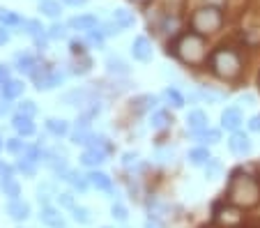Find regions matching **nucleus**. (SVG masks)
<instances>
[{
  "mask_svg": "<svg viewBox=\"0 0 260 228\" xmlns=\"http://www.w3.org/2000/svg\"><path fill=\"white\" fill-rule=\"evenodd\" d=\"M228 203L237 205V208L246 210V208H255L260 203V182L249 173L235 171L228 182V191H226Z\"/></svg>",
  "mask_w": 260,
  "mask_h": 228,
  "instance_id": "f257e3e1",
  "label": "nucleus"
},
{
  "mask_svg": "<svg viewBox=\"0 0 260 228\" xmlns=\"http://www.w3.org/2000/svg\"><path fill=\"white\" fill-rule=\"evenodd\" d=\"M173 53L184 64H203L207 60V42L198 32H187L175 42Z\"/></svg>",
  "mask_w": 260,
  "mask_h": 228,
  "instance_id": "f03ea898",
  "label": "nucleus"
},
{
  "mask_svg": "<svg viewBox=\"0 0 260 228\" xmlns=\"http://www.w3.org/2000/svg\"><path fill=\"white\" fill-rule=\"evenodd\" d=\"M210 64H212V72L223 81L237 79L242 72V60H240V55H237V51L226 49V46H223V49H216L214 53H212Z\"/></svg>",
  "mask_w": 260,
  "mask_h": 228,
  "instance_id": "7ed1b4c3",
  "label": "nucleus"
},
{
  "mask_svg": "<svg viewBox=\"0 0 260 228\" xmlns=\"http://www.w3.org/2000/svg\"><path fill=\"white\" fill-rule=\"evenodd\" d=\"M221 25H223V14H221V7L216 5L198 7L191 16V28L198 35H214L221 30Z\"/></svg>",
  "mask_w": 260,
  "mask_h": 228,
  "instance_id": "20e7f679",
  "label": "nucleus"
},
{
  "mask_svg": "<svg viewBox=\"0 0 260 228\" xmlns=\"http://www.w3.org/2000/svg\"><path fill=\"white\" fill-rule=\"evenodd\" d=\"M242 208L237 205L228 203V205H216L214 208V221L216 226H223V228H235L242 223Z\"/></svg>",
  "mask_w": 260,
  "mask_h": 228,
  "instance_id": "39448f33",
  "label": "nucleus"
},
{
  "mask_svg": "<svg viewBox=\"0 0 260 228\" xmlns=\"http://www.w3.org/2000/svg\"><path fill=\"white\" fill-rule=\"evenodd\" d=\"M30 76H32L37 90H53L55 85L62 83V74H60V72H51V70H46V67H40V64H37V70Z\"/></svg>",
  "mask_w": 260,
  "mask_h": 228,
  "instance_id": "423d86ee",
  "label": "nucleus"
},
{
  "mask_svg": "<svg viewBox=\"0 0 260 228\" xmlns=\"http://www.w3.org/2000/svg\"><path fill=\"white\" fill-rule=\"evenodd\" d=\"M62 104H67V106H85V104H92V90H88V88L69 90V92L62 94Z\"/></svg>",
  "mask_w": 260,
  "mask_h": 228,
  "instance_id": "0eeeda50",
  "label": "nucleus"
},
{
  "mask_svg": "<svg viewBox=\"0 0 260 228\" xmlns=\"http://www.w3.org/2000/svg\"><path fill=\"white\" fill-rule=\"evenodd\" d=\"M242 111L235 109V106H231V109H226L223 113H221V127L228 129V132H240L242 127Z\"/></svg>",
  "mask_w": 260,
  "mask_h": 228,
  "instance_id": "6e6552de",
  "label": "nucleus"
},
{
  "mask_svg": "<svg viewBox=\"0 0 260 228\" xmlns=\"http://www.w3.org/2000/svg\"><path fill=\"white\" fill-rule=\"evenodd\" d=\"M132 55L138 60V62H147V60L152 58V44H150V40L147 37H136L132 44Z\"/></svg>",
  "mask_w": 260,
  "mask_h": 228,
  "instance_id": "1a4fd4ad",
  "label": "nucleus"
},
{
  "mask_svg": "<svg viewBox=\"0 0 260 228\" xmlns=\"http://www.w3.org/2000/svg\"><path fill=\"white\" fill-rule=\"evenodd\" d=\"M228 148H231L233 154H240V157H244V154L251 152V141L246 134H242V132H233L231 141H228Z\"/></svg>",
  "mask_w": 260,
  "mask_h": 228,
  "instance_id": "9d476101",
  "label": "nucleus"
},
{
  "mask_svg": "<svg viewBox=\"0 0 260 228\" xmlns=\"http://www.w3.org/2000/svg\"><path fill=\"white\" fill-rule=\"evenodd\" d=\"M7 214H10V219H14V221H23V219L30 217V205L21 199H10V203H7Z\"/></svg>",
  "mask_w": 260,
  "mask_h": 228,
  "instance_id": "9b49d317",
  "label": "nucleus"
},
{
  "mask_svg": "<svg viewBox=\"0 0 260 228\" xmlns=\"http://www.w3.org/2000/svg\"><path fill=\"white\" fill-rule=\"evenodd\" d=\"M187 127H189V132H191V134H203V132H205L207 129V115L203 113L201 109H193L191 113L187 115Z\"/></svg>",
  "mask_w": 260,
  "mask_h": 228,
  "instance_id": "f8f14e48",
  "label": "nucleus"
},
{
  "mask_svg": "<svg viewBox=\"0 0 260 228\" xmlns=\"http://www.w3.org/2000/svg\"><path fill=\"white\" fill-rule=\"evenodd\" d=\"M40 221L44 223V226H49V228H64L62 214H60L55 208H51V205H44V208H42Z\"/></svg>",
  "mask_w": 260,
  "mask_h": 228,
  "instance_id": "ddd939ff",
  "label": "nucleus"
},
{
  "mask_svg": "<svg viewBox=\"0 0 260 228\" xmlns=\"http://www.w3.org/2000/svg\"><path fill=\"white\" fill-rule=\"evenodd\" d=\"M67 25L72 30H83V32H90V30L99 28V21H97V16H92V14H83V16H74V19H69Z\"/></svg>",
  "mask_w": 260,
  "mask_h": 228,
  "instance_id": "4468645a",
  "label": "nucleus"
},
{
  "mask_svg": "<svg viewBox=\"0 0 260 228\" xmlns=\"http://www.w3.org/2000/svg\"><path fill=\"white\" fill-rule=\"evenodd\" d=\"M12 127H14L21 136H32L35 134V122H32V118H30V115L16 113L14 120H12Z\"/></svg>",
  "mask_w": 260,
  "mask_h": 228,
  "instance_id": "2eb2a0df",
  "label": "nucleus"
},
{
  "mask_svg": "<svg viewBox=\"0 0 260 228\" xmlns=\"http://www.w3.org/2000/svg\"><path fill=\"white\" fill-rule=\"evenodd\" d=\"M106 161V152L97 148H88L83 154H81V164L83 166H99Z\"/></svg>",
  "mask_w": 260,
  "mask_h": 228,
  "instance_id": "dca6fc26",
  "label": "nucleus"
},
{
  "mask_svg": "<svg viewBox=\"0 0 260 228\" xmlns=\"http://www.w3.org/2000/svg\"><path fill=\"white\" fill-rule=\"evenodd\" d=\"M88 182L92 184L94 189H102V191H111V189H113L111 178H108L106 173H102V171H92V173L88 175Z\"/></svg>",
  "mask_w": 260,
  "mask_h": 228,
  "instance_id": "f3484780",
  "label": "nucleus"
},
{
  "mask_svg": "<svg viewBox=\"0 0 260 228\" xmlns=\"http://www.w3.org/2000/svg\"><path fill=\"white\" fill-rule=\"evenodd\" d=\"M0 92H3V100H7V102L16 100V97L23 92V83H21V81H16V79H10L5 85H3V88H0Z\"/></svg>",
  "mask_w": 260,
  "mask_h": 228,
  "instance_id": "a211bd4d",
  "label": "nucleus"
},
{
  "mask_svg": "<svg viewBox=\"0 0 260 228\" xmlns=\"http://www.w3.org/2000/svg\"><path fill=\"white\" fill-rule=\"evenodd\" d=\"M16 70L25 72V74H32V72L37 70V60H35L30 53H19L16 55Z\"/></svg>",
  "mask_w": 260,
  "mask_h": 228,
  "instance_id": "6ab92c4d",
  "label": "nucleus"
},
{
  "mask_svg": "<svg viewBox=\"0 0 260 228\" xmlns=\"http://www.w3.org/2000/svg\"><path fill=\"white\" fill-rule=\"evenodd\" d=\"M60 178H62V180H67V182L72 184L74 189H79V191H85V189H88V184H90L88 180H85L83 175H79V173H76V171H64V173L60 175Z\"/></svg>",
  "mask_w": 260,
  "mask_h": 228,
  "instance_id": "aec40b11",
  "label": "nucleus"
},
{
  "mask_svg": "<svg viewBox=\"0 0 260 228\" xmlns=\"http://www.w3.org/2000/svg\"><path fill=\"white\" fill-rule=\"evenodd\" d=\"M42 161H44V164L49 166V169H53L55 173H60V175H62L64 171H67V161H64V159H60L55 152L44 154V157H42Z\"/></svg>",
  "mask_w": 260,
  "mask_h": 228,
  "instance_id": "412c9836",
  "label": "nucleus"
},
{
  "mask_svg": "<svg viewBox=\"0 0 260 228\" xmlns=\"http://www.w3.org/2000/svg\"><path fill=\"white\" fill-rule=\"evenodd\" d=\"M154 106H157V97H154V94H143V97H138V100L134 102L132 109L136 111V113H145V111L154 109Z\"/></svg>",
  "mask_w": 260,
  "mask_h": 228,
  "instance_id": "4be33fe9",
  "label": "nucleus"
},
{
  "mask_svg": "<svg viewBox=\"0 0 260 228\" xmlns=\"http://www.w3.org/2000/svg\"><path fill=\"white\" fill-rule=\"evenodd\" d=\"M210 150L207 148H193L191 152H189V161H191L193 166H205L207 161H210Z\"/></svg>",
  "mask_w": 260,
  "mask_h": 228,
  "instance_id": "5701e85b",
  "label": "nucleus"
},
{
  "mask_svg": "<svg viewBox=\"0 0 260 228\" xmlns=\"http://www.w3.org/2000/svg\"><path fill=\"white\" fill-rule=\"evenodd\" d=\"M46 129H49L53 136H64L69 132V124L64 120H58V118H49L46 120Z\"/></svg>",
  "mask_w": 260,
  "mask_h": 228,
  "instance_id": "b1692460",
  "label": "nucleus"
},
{
  "mask_svg": "<svg viewBox=\"0 0 260 228\" xmlns=\"http://www.w3.org/2000/svg\"><path fill=\"white\" fill-rule=\"evenodd\" d=\"M40 12L44 16H49V19H55V16H60V3L58 0H42Z\"/></svg>",
  "mask_w": 260,
  "mask_h": 228,
  "instance_id": "393cba45",
  "label": "nucleus"
},
{
  "mask_svg": "<svg viewBox=\"0 0 260 228\" xmlns=\"http://www.w3.org/2000/svg\"><path fill=\"white\" fill-rule=\"evenodd\" d=\"M0 23H5V25H23L25 21L21 19L16 12H10V10H5V7H0Z\"/></svg>",
  "mask_w": 260,
  "mask_h": 228,
  "instance_id": "a878e982",
  "label": "nucleus"
},
{
  "mask_svg": "<svg viewBox=\"0 0 260 228\" xmlns=\"http://www.w3.org/2000/svg\"><path fill=\"white\" fill-rule=\"evenodd\" d=\"M3 191H5V196H10V199H19L21 196V184L16 182L14 178H5L3 180Z\"/></svg>",
  "mask_w": 260,
  "mask_h": 228,
  "instance_id": "bb28decb",
  "label": "nucleus"
},
{
  "mask_svg": "<svg viewBox=\"0 0 260 228\" xmlns=\"http://www.w3.org/2000/svg\"><path fill=\"white\" fill-rule=\"evenodd\" d=\"M113 21L118 25H122V28H132L136 19H134V14L132 12H127V10H115L113 12Z\"/></svg>",
  "mask_w": 260,
  "mask_h": 228,
  "instance_id": "cd10ccee",
  "label": "nucleus"
},
{
  "mask_svg": "<svg viewBox=\"0 0 260 228\" xmlns=\"http://www.w3.org/2000/svg\"><path fill=\"white\" fill-rule=\"evenodd\" d=\"M171 122L173 120L166 111H157V113H152V129H166Z\"/></svg>",
  "mask_w": 260,
  "mask_h": 228,
  "instance_id": "c85d7f7f",
  "label": "nucleus"
},
{
  "mask_svg": "<svg viewBox=\"0 0 260 228\" xmlns=\"http://www.w3.org/2000/svg\"><path fill=\"white\" fill-rule=\"evenodd\" d=\"M106 64H108V72H111V74H127L129 72V67L120 58H108Z\"/></svg>",
  "mask_w": 260,
  "mask_h": 228,
  "instance_id": "c756f323",
  "label": "nucleus"
},
{
  "mask_svg": "<svg viewBox=\"0 0 260 228\" xmlns=\"http://www.w3.org/2000/svg\"><path fill=\"white\" fill-rule=\"evenodd\" d=\"M21 157H25V159H30V161H40L42 157H44V152H42V148L40 145H25V150L21 152Z\"/></svg>",
  "mask_w": 260,
  "mask_h": 228,
  "instance_id": "7c9ffc66",
  "label": "nucleus"
},
{
  "mask_svg": "<svg viewBox=\"0 0 260 228\" xmlns=\"http://www.w3.org/2000/svg\"><path fill=\"white\" fill-rule=\"evenodd\" d=\"M164 97H166V102H171V104L175 106V109H182V106H184V97H182V94L177 92L175 88H166Z\"/></svg>",
  "mask_w": 260,
  "mask_h": 228,
  "instance_id": "2f4dec72",
  "label": "nucleus"
},
{
  "mask_svg": "<svg viewBox=\"0 0 260 228\" xmlns=\"http://www.w3.org/2000/svg\"><path fill=\"white\" fill-rule=\"evenodd\" d=\"M198 139H201L203 143H210V145L212 143H219V141H221V132H219V129H210V127H207L203 134H198Z\"/></svg>",
  "mask_w": 260,
  "mask_h": 228,
  "instance_id": "473e14b6",
  "label": "nucleus"
},
{
  "mask_svg": "<svg viewBox=\"0 0 260 228\" xmlns=\"http://www.w3.org/2000/svg\"><path fill=\"white\" fill-rule=\"evenodd\" d=\"M72 214H74V221H79V223H90V221H92V217H90V210H88V208H76V205H74V208H72Z\"/></svg>",
  "mask_w": 260,
  "mask_h": 228,
  "instance_id": "72a5a7b5",
  "label": "nucleus"
},
{
  "mask_svg": "<svg viewBox=\"0 0 260 228\" xmlns=\"http://www.w3.org/2000/svg\"><path fill=\"white\" fill-rule=\"evenodd\" d=\"M23 30L28 32L30 37H35V40H37V37H42V30H44V28H42L40 21L32 19V21H25V23H23Z\"/></svg>",
  "mask_w": 260,
  "mask_h": 228,
  "instance_id": "f704fd0d",
  "label": "nucleus"
},
{
  "mask_svg": "<svg viewBox=\"0 0 260 228\" xmlns=\"http://www.w3.org/2000/svg\"><path fill=\"white\" fill-rule=\"evenodd\" d=\"M16 169H19L23 175H28V178H32V175H35V161H30V159L21 157L19 161H16Z\"/></svg>",
  "mask_w": 260,
  "mask_h": 228,
  "instance_id": "c9c22d12",
  "label": "nucleus"
},
{
  "mask_svg": "<svg viewBox=\"0 0 260 228\" xmlns=\"http://www.w3.org/2000/svg\"><path fill=\"white\" fill-rule=\"evenodd\" d=\"M46 35H49L51 40H64V37H67V28H64L62 23H53Z\"/></svg>",
  "mask_w": 260,
  "mask_h": 228,
  "instance_id": "e433bc0d",
  "label": "nucleus"
},
{
  "mask_svg": "<svg viewBox=\"0 0 260 228\" xmlns=\"http://www.w3.org/2000/svg\"><path fill=\"white\" fill-rule=\"evenodd\" d=\"M99 28H102L99 32L106 37V35H118L120 30H122V25H118L115 21H108V23H99Z\"/></svg>",
  "mask_w": 260,
  "mask_h": 228,
  "instance_id": "4c0bfd02",
  "label": "nucleus"
},
{
  "mask_svg": "<svg viewBox=\"0 0 260 228\" xmlns=\"http://www.w3.org/2000/svg\"><path fill=\"white\" fill-rule=\"evenodd\" d=\"M5 148L10 150L12 154H21L25 150V143L21 139H10V141H5Z\"/></svg>",
  "mask_w": 260,
  "mask_h": 228,
  "instance_id": "58836bf2",
  "label": "nucleus"
},
{
  "mask_svg": "<svg viewBox=\"0 0 260 228\" xmlns=\"http://www.w3.org/2000/svg\"><path fill=\"white\" fill-rule=\"evenodd\" d=\"M111 214H113V219H118V221H127L129 214H127V208L120 203H113V208H111Z\"/></svg>",
  "mask_w": 260,
  "mask_h": 228,
  "instance_id": "ea45409f",
  "label": "nucleus"
},
{
  "mask_svg": "<svg viewBox=\"0 0 260 228\" xmlns=\"http://www.w3.org/2000/svg\"><path fill=\"white\" fill-rule=\"evenodd\" d=\"M85 42L88 44H92V46H102V42H104V35L102 32H97V30H90V32H85Z\"/></svg>",
  "mask_w": 260,
  "mask_h": 228,
  "instance_id": "a19ab883",
  "label": "nucleus"
},
{
  "mask_svg": "<svg viewBox=\"0 0 260 228\" xmlns=\"http://www.w3.org/2000/svg\"><path fill=\"white\" fill-rule=\"evenodd\" d=\"M19 113L30 115V118H32V115L37 113V106H35V102H23V104H19Z\"/></svg>",
  "mask_w": 260,
  "mask_h": 228,
  "instance_id": "79ce46f5",
  "label": "nucleus"
},
{
  "mask_svg": "<svg viewBox=\"0 0 260 228\" xmlns=\"http://www.w3.org/2000/svg\"><path fill=\"white\" fill-rule=\"evenodd\" d=\"M205 169H207V178H214V175L221 171V164L216 161V159H210V161L205 164Z\"/></svg>",
  "mask_w": 260,
  "mask_h": 228,
  "instance_id": "37998d69",
  "label": "nucleus"
},
{
  "mask_svg": "<svg viewBox=\"0 0 260 228\" xmlns=\"http://www.w3.org/2000/svg\"><path fill=\"white\" fill-rule=\"evenodd\" d=\"M58 201H60V205H62V208H74V196H72V193H67V191L60 193Z\"/></svg>",
  "mask_w": 260,
  "mask_h": 228,
  "instance_id": "c03bdc74",
  "label": "nucleus"
},
{
  "mask_svg": "<svg viewBox=\"0 0 260 228\" xmlns=\"http://www.w3.org/2000/svg\"><path fill=\"white\" fill-rule=\"evenodd\" d=\"M12 173H14V169H12L10 164H5L3 159H0V178L5 180V178H12Z\"/></svg>",
  "mask_w": 260,
  "mask_h": 228,
  "instance_id": "a18cd8bd",
  "label": "nucleus"
},
{
  "mask_svg": "<svg viewBox=\"0 0 260 228\" xmlns=\"http://www.w3.org/2000/svg\"><path fill=\"white\" fill-rule=\"evenodd\" d=\"M7 81H10V67L0 64V85H5Z\"/></svg>",
  "mask_w": 260,
  "mask_h": 228,
  "instance_id": "49530a36",
  "label": "nucleus"
},
{
  "mask_svg": "<svg viewBox=\"0 0 260 228\" xmlns=\"http://www.w3.org/2000/svg\"><path fill=\"white\" fill-rule=\"evenodd\" d=\"M249 129L251 132H260V115H253V118L249 120Z\"/></svg>",
  "mask_w": 260,
  "mask_h": 228,
  "instance_id": "de8ad7c7",
  "label": "nucleus"
},
{
  "mask_svg": "<svg viewBox=\"0 0 260 228\" xmlns=\"http://www.w3.org/2000/svg\"><path fill=\"white\" fill-rule=\"evenodd\" d=\"M7 42H10V32H7V30L0 25V46H5Z\"/></svg>",
  "mask_w": 260,
  "mask_h": 228,
  "instance_id": "09e8293b",
  "label": "nucleus"
},
{
  "mask_svg": "<svg viewBox=\"0 0 260 228\" xmlns=\"http://www.w3.org/2000/svg\"><path fill=\"white\" fill-rule=\"evenodd\" d=\"M64 5H72V7H81V5H85L88 0H62Z\"/></svg>",
  "mask_w": 260,
  "mask_h": 228,
  "instance_id": "8fccbe9b",
  "label": "nucleus"
},
{
  "mask_svg": "<svg viewBox=\"0 0 260 228\" xmlns=\"http://www.w3.org/2000/svg\"><path fill=\"white\" fill-rule=\"evenodd\" d=\"M145 228H164V226H161V223L157 221V219H150V221L145 223Z\"/></svg>",
  "mask_w": 260,
  "mask_h": 228,
  "instance_id": "3c124183",
  "label": "nucleus"
},
{
  "mask_svg": "<svg viewBox=\"0 0 260 228\" xmlns=\"http://www.w3.org/2000/svg\"><path fill=\"white\" fill-rule=\"evenodd\" d=\"M5 102H7V100H3V104H0V118H3V115L10 111V104H5Z\"/></svg>",
  "mask_w": 260,
  "mask_h": 228,
  "instance_id": "603ef678",
  "label": "nucleus"
},
{
  "mask_svg": "<svg viewBox=\"0 0 260 228\" xmlns=\"http://www.w3.org/2000/svg\"><path fill=\"white\" fill-rule=\"evenodd\" d=\"M134 159H136V154H124V166H129Z\"/></svg>",
  "mask_w": 260,
  "mask_h": 228,
  "instance_id": "864d4df0",
  "label": "nucleus"
},
{
  "mask_svg": "<svg viewBox=\"0 0 260 228\" xmlns=\"http://www.w3.org/2000/svg\"><path fill=\"white\" fill-rule=\"evenodd\" d=\"M226 3V0H207V5H216V7H221Z\"/></svg>",
  "mask_w": 260,
  "mask_h": 228,
  "instance_id": "5fc2aeb1",
  "label": "nucleus"
},
{
  "mask_svg": "<svg viewBox=\"0 0 260 228\" xmlns=\"http://www.w3.org/2000/svg\"><path fill=\"white\" fill-rule=\"evenodd\" d=\"M5 148V141H3V136H0V150Z\"/></svg>",
  "mask_w": 260,
  "mask_h": 228,
  "instance_id": "6e6d98bb",
  "label": "nucleus"
},
{
  "mask_svg": "<svg viewBox=\"0 0 260 228\" xmlns=\"http://www.w3.org/2000/svg\"><path fill=\"white\" fill-rule=\"evenodd\" d=\"M134 3H145V0H134Z\"/></svg>",
  "mask_w": 260,
  "mask_h": 228,
  "instance_id": "4d7b16f0",
  "label": "nucleus"
},
{
  "mask_svg": "<svg viewBox=\"0 0 260 228\" xmlns=\"http://www.w3.org/2000/svg\"><path fill=\"white\" fill-rule=\"evenodd\" d=\"M219 228H223V226H219Z\"/></svg>",
  "mask_w": 260,
  "mask_h": 228,
  "instance_id": "13d9d810",
  "label": "nucleus"
},
{
  "mask_svg": "<svg viewBox=\"0 0 260 228\" xmlns=\"http://www.w3.org/2000/svg\"><path fill=\"white\" fill-rule=\"evenodd\" d=\"M106 228H108V226H106Z\"/></svg>",
  "mask_w": 260,
  "mask_h": 228,
  "instance_id": "bf43d9fd",
  "label": "nucleus"
}]
</instances>
